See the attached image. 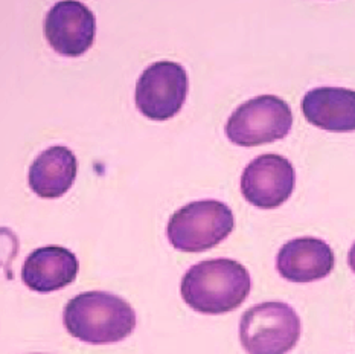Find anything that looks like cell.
Here are the masks:
<instances>
[{"mask_svg": "<svg viewBox=\"0 0 355 354\" xmlns=\"http://www.w3.org/2000/svg\"><path fill=\"white\" fill-rule=\"evenodd\" d=\"M252 290L247 269L235 260L215 258L188 269L182 280V298L192 310L223 314L241 305Z\"/></svg>", "mask_w": 355, "mask_h": 354, "instance_id": "obj_1", "label": "cell"}, {"mask_svg": "<svg viewBox=\"0 0 355 354\" xmlns=\"http://www.w3.org/2000/svg\"><path fill=\"white\" fill-rule=\"evenodd\" d=\"M67 333L89 345L118 344L135 332L137 318L125 299L109 292H83L64 307Z\"/></svg>", "mask_w": 355, "mask_h": 354, "instance_id": "obj_2", "label": "cell"}, {"mask_svg": "<svg viewBox=\"0 0 355 354\" xmlns=\"http://www.w3.org/2000/svg\"><path fill=\"white\" fill-rule=\"evenodd\" d=\"M235 217L220 200H198L177 210L168 221L166 235L171 246L182 252H205L234 233Z\"/></svg>", "mask_w": 355, "mask_h": 354, "instance_id": "obj_3", "label": "cell"}, {"mask_svg": "<svg viewBox=\"0 0 355 354\" xmlns=\"http://www.w3.org/2000/svg\"><path fill=\"white\" fill-rule=\"evenodd\" d=\"M300 332L302 324L295 309L279 301L253 305L239 321V341L247 354H287Z\"/></svg>", "mask_w": 355, "mask_h": 354, "instance_id": "obj_4", "label": "cell"}, {"mask_svg": "<svg viewBox=\"0 0 355 354\" xmlns=\"http://www.w3.org/2000/svg\"><path fill=\"white\" fill-rule=\"evenodd\" d=\"M291 127L290 106L276 95H261L245 101L230 115L226 135L239 147H258L284 140Z\"/></svg>", "mask_w": 355, "mask_h": 354, "instance_id": "obj_5", "label": "cell"}, {"mask_svg": "<svg viewBox=\"0 0 355 354\" xmlns=\"http://www.w3.org/2000/svg\"><path fill=\"white\" fill-rule=\"evenodd\" d=\"M188 75L174 61H157L142 72L136 86V107L153 121H166L182 110L188 95Z\"/></svg>", "mask_w": 355, "mask_h": 354, "instance_id": "obj_6", "label": "cell"}, {"mask_svg": "<svg viewBox=\"0 0 355 354\" xmlns=\"http://www.w3.org/2000/svg\"><path fill=\"white\" fill-rule=\"evenodd\" d=\"M295 185V167L281 155L258 156L244 168L241 176L244 199L259 210L279 208L291 197Z\"/></svg>", "mask_w": 355, "mask_h": 354, "instance_id": "obj_7", "label": "cell"}, {"mask_svg": "<svg viewBox=\"0 0 355 354\" xmlns=\"http://www.w3.org/2000/svg\"><path fill=\"white\" fill-rule=\"evenodd\" d=\"M96 19L78 0H61L44 17V37L60 56H84L95 42Z\"/></svg>", "mask_w": 355, "mask_h": 354, "instance_id": "obj_8", "label": "cell"}, {"mask_svg": "<svg viewBox=\"0 0 355 354\" xmlns=\"http://www.w3.org/2000/svg\"><path fill=\"white\" fill-rule=\"evenodd\" d=\"M336 264L331 246L314 237H299L285 243L277 252L276 269L284 280L313 283L327 278Z\"/></svg>", "mask_w": 355, "mask_h": 354, "instance_id": "obj_9", "label": "cell"}, {"mask_svg": "<svg viewBox=\"0 0 355 354\" xmlns=\"http://www.w3.org/2000/svg\"><path fill=\"white\" fill-rule=\"evenodd\" d=\"M80 261L72 251L61 246H44L33 251L21 267V281L37 294H52L76 280Z\"/></svg>", "mask_w": 355, "mask_h": 354, "instance_id": "obj_10", "label": "cell"}, {"mask_svg": "<svg viewBox=\"0 0 355 354\" xmlns=\"http://www.w3.org/2000/svg\"><path fill=\"white\" fill-rule=\"evenodd\" d=\"M302 112L310 124L336 133L355 132V90L315 87L302 99Z\"/></svg>", "mask_w": 355, "mask_h": 354, "instance_id": "obj_11", "label": "cell"}, {"mask_svg": "<svg viewBox=\"0 0 355 354\" xmlns=\"http://www.w3.org/2000/svg\"><path fill=\"white\" fill-rule=\"evenodd\" d=\"M78 162L63 145H53L35 158L29 168V188L42 199H58L72 188Z\"/></svg>", "mask_w": 355, "mask_h": 354, "instance_id": "obj_12", "label": "cell"}, {"mask_svg": "<svg viewBox=\"0 0 355 354\" xmlns=\"http://www.w3.org/2000/svg\"><path fill=\"white\" fill-rule=\"evenodd\" d=\"M348 264H349V267H351V271L355 273V242H354V244L351 246L349 253H348Z\"/></svg>", "mask_w": 355, "mask_h": 354, "instance_id": "obj_13", "label": "cell"}, {"mask_svg": "<svg viewBox=\"0 0 355 354\" xmlns=\"http://www.w3.org/2000/svg\"><path fill=\"white\" fill-rule=\"evenodd\" d=\"M34 354H43V353H34Z\"/></svg>", "mask_w": 355, "mask_h": 354, "instance_id": "obj_14", "label": "cell"}]
</instances>
